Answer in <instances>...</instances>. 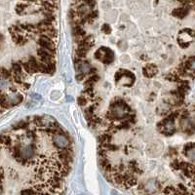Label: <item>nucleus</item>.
<instances>
[{
  "label": "nucleus",
  "instance_id": "f257e3e1",
  "mask_svg": "<svg viewBox=\"0 0 195 195\" xmlns=\"http://www.w3.org/2000/svg\"><path fill=\"white\" fill-rule=\"evenodd\" d=\"M131 113L130 107L122 100L112 102L109 107L108 112L107 114V119L108 121H122L127 118Z\"/></svg>",
  "mask_w": 195,
  "mask_h": 195
},
{
  "label": "nucleus",
  "instance_id": "f03ea898",
  "mask_svg": "<svg viewBox=\"0 0 195 195\" xmlns=\"http://www.w3.org/2000/svg\"><path fill=\"white\" fill-rule=\"evenodd\" d=\"M95 58L104 65H110L114 60V53L107 47H101L95 53Z\"/></svg>",
  "mask_w": 195,
  "mask_h": 195
},
{
  "label": "nucleus",
  "instance_id": "7ed1b4c3",
  "mask_svg": "<svg viewBox=\"0 0 195 195\" xmlns=\"http://www.w3.org/2000/svg\"><path fill=\"white\" fill-rule=\"evenodd\" d=\"M135 75H134L131 71L124 70H118L115 74V79L117 82H120L123 86H132L134 81H135Z\"/></svg>",
  "mask_w": 195,
  "mask_h": 195
},
{
  "label": "nucleus",
  "instance_id": "20e7f679",
  "mask_svg": "<svg viewBox=\"0 0 195 195\" xmlns=\"http://www.w3.org/2000/svg\"><path fill=\"white\" fill-rule=\"evenodd\" d=\"M52 141L53 144L57 147L58 149H65L68 148L70 141L68 138L63 133H58L52 136Z\"/></svg>",
  "mask_w": 195,
  "mask_h": 195
},
{
  "label": "nucleus",
  "instance_id": "39448f33",
  "mask_svg": "<svg viewBox=\"0 0 195 195\" xmlns=\"http://www.w3.org/2000/svg\"><path fill=\"white\" fill-rule=\"evenodd\" d=\"M75 68H76V70L78 73L85 74V75H87L88 73H91L92 71V68L90 63L88 62H85V61H79L78 63H76Z\"/></svg>",
  "mask_w": 195,
  "mask_h": 195
},
{
  "label": "nucleus",
  "instance_id": "423d86ee",
  "mask_svg": "<svg viewBox=\"0 0 195 195\" xmlns=\"http://www.w3.org/2000/svg\"><path fill=\"white\" fill-rule=\"evenodd\" d=\"M143 74L146 75V77L150 78V77H153L156 73H157L158 68H157V66L154 65H146L143 68Z\"/></svg>",
  "mask_w": 195,
  "mask_h": 195
},
{
  "label": "nucleus",
  "instance_id": "0eeeda50",
  "mask_svg": "<svg viewBox=\"0 0 195 195\" xmlns=\"http://www.w3.org/2000/svg\"><path fill=\"white\" fill-rule=\"evenodd\" d=\"M88 102V98L87 96H80L78 98V104L80 105H85Z\"/></svg>",
  "mask_w": 195,
  "mask_h": 195
},
{
  "label": "nucleus",
  "instance_id": "6e6552de",
  "mask_svg": "<svg viewBox=\"0 0 195 195\" xmlns=\"http://www.w3.org/2000/svg\"><path fill=\"white\" fill-rule=\"evenodd\" d=\"M102 31H104V33H107V34H109L111 32V27L108 26V24H104V26H102Z\"/></svg>",
  "mask_w": 195,
  "mask_h": 195
},
{
  "label": "nucleus",
  "instance_id": "1a4fd4ad",
  "mask_svg": "<svg viewBox=\"0 0 195 195\" xmlns=\"http://www.w3.org/2000/svg\"><path fill=\"white\" fill-rule=\"evenodd\" d=\"M111 195H121L119 192H117L116 190H112L111 191Z\"/></svg>",
  "mask_w": 195,
  "mask_h": 195
}]
</instances>
